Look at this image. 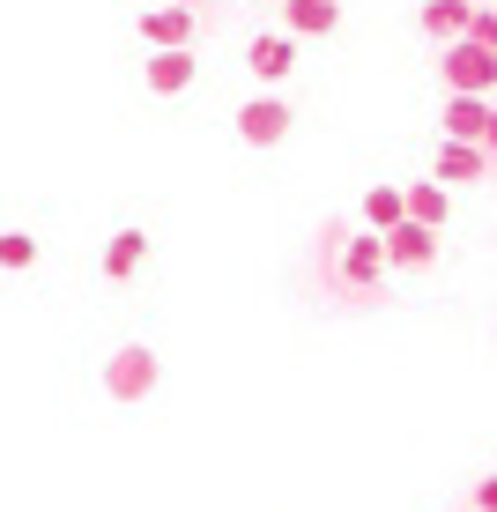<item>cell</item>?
Listing matches in <instances>:
<instances>
[{
  "instance_id": "1",
  "label": "cell",
  "mask_w": 497,
  "mask_h": 512,
  "mask_svg": "<svg viewBox=\"0 0 497 512\" xmlns=\"http://www.w3.org/2000/svg\"><path fill=\"white\" fill-rule=\"evenodd\" d=\"M446 82L460 97H490V82H497V52L490 45H475V38H446Z\"/></svg>"
},
{
  "instance_id": "2",
  "label": "cell",
  "mask_w": 497,
  "mask_h": 512,
  "mask_svg": "<svg viewBox=\"0 0 497 512\" xmlns=\"http://www.w3.org/2000/svg\"><path fill=\"white\" fill-rule=\"evenodd\" d=\"M104 394H112V401H149L156 394V357L141 342L112 349V357H104Z\"/></svg>"
},
{
  "instance_id": "3",
  "label": "cell",
  "mask_w": 497,
  "mask_h": 512,
  "mask_svg": "<svg viewBox=\"0 0 497 512\" xmlns=\"http://www.w3.org/2000/svg\"><path fill=\"white\" fill-rule=\"evenodd\" d=\"M290 127H297V112L282 97H245L238 104V141H245V149H275Z\"/></svg>"
},
{
  "instance_id": "4",
  "label": "cell",
  "mask_w": 497,
  "mask_h": 512,
  "mask_svg": "<svg viewBox=\"0 0 497 512\" xmlns=\"http://www.w3.org/2000/svg\"><path fill=\"white\" fill-rule=\"evenodd\" d=\"M379 275H386V253H379V238L357 231V238H342V290L349 297H379Z\"/></svg>"
},
{
  "instance_id": "5",
  "label": "cell",
  "mask_w": 497,
  "mask_h": 512,
  "mask_svg": "<svg viewBox=\"0 0 497 512\" xmlns=\"http://www.w3.org/2000/svg\"><path fill=\"white\" fill-rule=\"evenodd\" d=\"M446 141H475V149H490V141H497V104L453 90V104H446Z\"/></svg>"
},
{
  "instance_id": "6",
  "label": "cell",
  "mask_w": 497,
  "mask_h": 512,
  "mask_svg": "<svg viewBox=\"0 0 497 512\" xmlns=\"http://www.w3.org/2000/svg\"><path fill=\"white\" fill-rule=\"evenodd\" d=\"M379 253H386V268H431L438 260V231H423V223H394V231H379Z\"/></svg>"
},
{
  "instance_id": "7",
  "label": "cell",
  "mask_w": 497,
  "mask_h": 512,
  "mask_svg": "<svg viewBox=\"0 0 497 512\" xmlns=\"http://www.w3.org/2000/svg\"><path fill=\"white\" fill-rule=\"evenodd\" d=\"M431 179L438 186H483L490 179V149H475V141H446L438 164H431Z\"/></svg>"
},
{
  "instance_id": "8",
  "label": "cell",
  "mask_w": 497,
  "mask_h": 512,
  "mask_svg": "<svg viewBox=\"0 0 497 512\" xmlns=\"http://www.w3.org/2000/svg\"><path fill=\"white\" fill-rule=\"evenodd\" d=\"M141 82H149L156 97H186V90H193V45L149 52V67H141Z\"/></svg>"
},
{
  "instance_id": "9",
  "label": "cell",
  "mask_w": 497,
  "mask_h": 512,
  "mask_svg": "<svg viewBox=\"0 0 497 512\" xmlns=\"http://www.w3.org/2000/svg\"><path fill=\"white\" fill-rule=\"evenodd\" d=\"M245 67H253L260 82H290V67H297V38H290V30H268V38H253V45H245Z\"/></svg>"
},
{
  "instance_id": "10",
  "label": "cell",
  "mask_w": 497,
  "mask_h": 512,
  "mask_svg": "<svg viewBox=\"0 0 497 512\" xmlns=\"http://www.w3.org/2000/svg\"><path fill=\"white\" fill-rule=\"evenodd\" d=\"M334 23H342V0H282V30H290L297 45H305V38H327Z\"/></svg>"
},
{
  "instance_id": "11",
  "label": "cell",
  "mask_w": 497,
  "mask_h": 512,
  "mask_svg": "<svg viewBox=\"0 0 497 512\" xmlns=\"http://www.w3.org/2000/svg\"><path fill=\"white\" fill-rule=\"evenodd\" d=\"M141 38H149V52L193 45V8H179V0H164V8H149V15H141Z\"/></svg>"
},
{
  "instance_id": "12",
  "label": "cell",
  "mask_w": 497,
  "mask_h": 512,
  "mask_svg": "<svg viewBox=\"0 0 497 512\" xmlns=\"http://www.w3.org/2000/svg\"><path fill=\"white\" fill-rule=\"evenodd\" d=\"M446 186H438V179H416V186H401V216L408 223H423V231H446Z\"/></svg>"
},
{
  "instance_id": "13",
  "label": "cell",
  "mask_w": 497,
  "mask_h": 512,
  "mask_svg": "<svg viewBox=\"0 0 497 512\" xmlns=\"http://www.w3.org/2000/svg\"><path fill=\"white\" fill-rule=\"evenodd\" d=\"M141 260H149V231H119L112 245H104V260H97V268H104V282H127V275L141 268Z\"/></svg>"
},
{
  "instance_id": "14",
  "label": "cell",
  "mask_w": 497,
  "mask_h": 512,
  "mask_svg": "<svg viewBox=\"0 0 497 512\" xmlns=\"http://www.w3.org/2000/svg\"><path fill=\"white\" fill-rule=\"evenodd\" d=\"M468 30V0H423V38H460Z\"/></svg>"
},
{
  "instance_id": "15",
  "label": "cell",
  "mask_w": 497,
  "mask_h": 512,
  "mask_svg": "<svg viewBox=\"0 0 497 512\" xmlns=\"http://www.w3.org/2000/svg\"><path fill=\"white\" fill-rule=\"evenodd\" d=\"M401 223V186H371L364 193V231L379 238V231H394Z\"/></svg>"
},
{
  "instance_id": "16",
  "label": "cell",
  "mask_w": 497,
  "mask_h": 512,
  "mask_svg": "<svg viewBox=\"0 0 497 512\" xmlns=\"http://www.w3.org/2000/svg\"><path fill=\"white\" fill-rule=\"evenodd\" d=\"M30 260H38V238H30V231H0V268L23 275Z\"/></svg>"
},
{
  "instance_id": "17",
  "label": "cell",
  "mask_w": 497,
  "mask_h": 512,
  "mask_svg": "<svg viewBox=\"0 0 497 512\" xmlns=\"http://www.w3.org/2000/svg\"><path fill=\"white\" fill-rule=\"evenodd\" d=\"M468 8H483V0H468Z\"/></svg>"
},
{
  "instance_id": "18",
  "label": "cell",
  "mask_w": 497,
  "mask_h": 512,
  "mask_svg": "<svg viewBox=\"0 0 497 512\" xmlns=\"http://www.w3.org/2000/svg\"><path fill=\"white\" fill-rule=\"evenodd\" d=\"M179 8H193V0H179Z\"/></svg>"
},
{
  "instance_id": "19",
  "label": "cell",
  "mask_w": 497,
  "mask_h": 512,
  "mask_svg": "<svg viewBox=\"0 0 497 512\" xmlns=\"http://www.w3.org/2000/svg\"><path fill=\"white\" fill-rule=\"evenodd\" d=\"M468 512H475V505H468Z\"/></svg>"
}]
</instances>
